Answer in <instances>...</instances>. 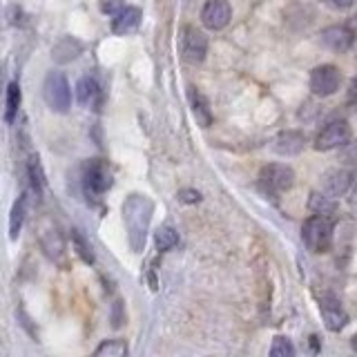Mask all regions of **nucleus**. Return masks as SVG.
<instances>
[{"mask_svg": "<svg viewBox=\"0 0 357 357\" xmlns=\"http://www.w3.org/2000/svg\"><path fill=\"white\" fill-rule=\"evenodd\" d=\"M154 204L143 195H130L123 201V221H126L128 241L134 252H141L148 239V228L152 221Z\"/></svg>", "mask_w": 357, "mask_h": 357, "instance_id": "1", "label": "nucleus"}, {"mask_svg": "<svg viewBox=\"0 0 357 357\" xmlns=\"http://www.w3.org/2000/svg\"><path fill=\"white\" fill-rule=\"evenodd\" d=\"M43 98L45 103L50 105L52 112H59V114H65L72 107V87L67 83V76L63 72H50L45 76L43 83Z\"/></svg>", "mask_w": 357, "mask_h": 357, "instance_id": "2", "label": "nucleus"}, {"mask_svg": "<svg viewBox=\"0 0 357 357\" xmlns=\"http://www.w3.org/2000/svg\"><path fill=\"white\" fill-rule=\"evenodd\" d=\"M301 239H304L308 250L326 252L333 243V221L321 215L306 219L304 226H301Z\"/></svg>", "mask_w": 357, "mask_h": 357, "instance_id": "3", "label": "nucleus"}, {"mask_svg": "<svg viewBox=\"0 0 357 357\" xmlns=\"http://www.w3.org/2000/svg\"><path fill=\"white\" fill-rule=\"evenodd\" d=\"M351 141V128L349 123L337 119V121H331L326 123L319 134L315 137V148L317 150H335V148H344L346 143Z\"/></svg>", "mask_w": 357, "mask_h": 357, "instance_id": "4", "label": "nucleus"}, {"mask_svg": "<svg viewBox=\"0 0 357 357\" xmlns=\"http://www.w3.org/2000/svg\"><path fill=\"white\" fill-rule=\"evenodd\" d=\"M295 172L284 163H271L259 172V185L266 192H284L293 185Z\"/></svg>", "mask_w": 357, "mask_h": 357, "instance_id": "5", "label": "nucleus"}, {"mask_svg": "<svg viewBox=\"0 0 357 357\" xmlns=\"http://www.w3.org/2000/svg\"><path fill=\"white\" fill-rule=\"evenodd\" d=\"M342 76L335 65H319L310 72V89L315 96H331L340 89Z\"/></svg>", "mask_w": 357, "mask_h": 357, "instance_id": "6", "label": "nucleus"}, {"mask_svg": "<svg viewBox=\"0 0 357 357\" xmlns=\"http://www.w3.org/2000/svg\"><path fill=\"white\" fill-rule=\"evenodd\" d=\"M232 20V7L228 0H206L204 9H201V22L206 29L221 31L223 27H228V22Z\"/></svg>", "mask_w": 357, "mask_h": 357, "instance_id": "7", "label": "nucleus"}, {"mask_svg": "<svg viewBox=\"0 0 357 357\" xmlns=\"http://www.w3.org/2000/svg\"><path fill=\"white\" fill-rule=\"evenodd\" d=\"M83 183H85V192L87 195H103L112 188V172L103 161H89L83 174Z\"/></svg>", "mask_w": 357, "mask_h": 357, "instance_id": "8", "label": "nucleus"}, {"mask_svg": "<svg viewBox=\"0 0 357 357\" xmlns=\"http://www.w3.org/2000/svg\"><path fill=\"white\" fill-rule=\"evenodd\" d=\"M181 52L188 63H204L208 54V38L197 27H185L181 33Z\"/></svg>", "mask_w": 357, "mask_h": 357, "instance_id": "9", "label": "nucleus"}, {"mask_svg": "<svg viewBox=\"0 0 357 357\" xmlns=\"http://www.w3.org/2000/svg\"><path fill=\"white\" fill-rule=\"evenodd\" d=\"M319 40L324 47H328L333 52H349L355 43V33L344 25H333L319 33Z\"/></svg>", "mask_w": 357, "mask_h": 357, "instance_id": "10", "label": "nucleus"}, {"mask_svg": "<svg viewBox=\"0 0 357 357\" xmlns=\"http://www.w3.org/2000/svg\"><path fill=\"white\" fill-rule=\"evenodd\" d=\"M353 172L351 170H331L324 174V181H321V190L331 197H342L351 190L353 185Z\"/></svg>", "mask_w": 357, "mask_h": 357, "instance_id": "11", "label": "nucleus"}, {"mask_svg": "<svg viewBox=\"0 0 357 357\" xmlns=\"http://www.w3.org/2000/svg\"><path fill=\"white\" fill-rule=\"evenodd\" d=\"M306 145V137L297 130H286L282 134H277V139L273 143V150L282 156H295L304 150Z\"/></svg>", "mask_w": 357, "mask_h": 357, "instance_id": "12", "label": "nucleus"}, {"mask_svg": "<svg viewBox=\"0 0 357 357\" xmlns=\"http://www.w3.org/2000/svg\"><path fill=\"white\" fill-rule=\"evenodd\" d=\"M38 241H40L43 252L47 255L52 261H59L61 257H63V252H65V243H63L61 232L56 230L54 226L43 228V230H40V234H38Z\"/></svg>", "mask_w": 357, "mask_h": 357, "instance_id": "13", "label": "nucleus"}, {"mask_svg": "<svg viewBox=\"0 0 357 357\" xmlns=\"http://www.w3.org/2000/svg\"><path fill=\"white\" fill-rule=\"evenodd\" d=\"M141 9L139 7H123L116 16H112V31L123 36V33H130L139 27L141 22Z\"/></svg>", "mask_w": 357, "mask_h": 357, "instance_id": "14", "label": "nucleus"}, {"mask_svg": "<svg viewBox=\"0 0 357 357\" xmlns=\"http://www.w3.org/2000/svg\"><path fill=\"white\" fill-rule=\"evenodd\" d=\"M321 315L331 331H342L349 324V317H346V312L342 310L340 301L335 297H326L321 301Z\"/></svg>", "mask_w": 357, "mask_h": 357, "instance_id": "15", "label": "nucleus"}, {"mask_svg": "<svg viewBox=\"0 0 357 357\" xmlns=\"http://www.w3.org/2000/svg\"><path fill=\"white\" fill-rule=\"evenodd\" d=\"M83 52V45L78 43L76 38L72 36H65L61 38L59 43L54 45V50H52V59L54 63H59V65H65V63H72L74 59H78Z\"/></svg>", "mask_w": 357, "mask_h": 357, "instance_id": "16", "label": "nucleus"}, {"mask_svg": "<svg viewBox=\"0 0 357 357\" xmlns=\"http://www.w3.org/2000/svg\"><path fill=\"white\" fill-rule=\"evenodd\" d=\"M25 210H27V197L22 195L14 201V206H11V212H9V239L11 241H16L20 230H22V223H25Z\"/></svg>", "mask_w": 357, "mask_h": 357, "instance_id": "17", "label": "nucleus"}, {"mask_svg": "<svg viewBox=\"0 0 357 357\" xmlns=\"http://www.w3.org/2000/svg\"><path fill=\"white\" fill-rule=\"evenodd\" d=\"M27 178H29L31 192L36 195V199L40 201L43 190H45V172H43V165H40L38 154H29V161H27Z\"/></svg>", "mask_w": 357, "mask_h": 357, "instance_id": "18", "label": "nucleus"}, {"mask_svg": "<svg viewBox=\"0 0 357 357\" xmlns=\"http://www.w3.org/2000/svg\"><path fill=\"white\" fill-rule=\"evenodd\" d=\"M98 94H100V87L96 83V78L83 76L81 81H78V85H76V98H78V103H81V105H94Z\"/></svg>", "mask_w": 357, "mask_h": 357, "instance_id": "19", "label": "nucleus"}, {"mask_svg": "<svg viewBox=\"0 0 357 357\" xmlns=\"http://www.w3.org/2000/svg\"><path fill=\"white\" fill-rule=\"evenodd\" d=\"M308 208L312 210V215H321V217H328L333 215L335 210H337V201L335 197L326 195L321 190V192H312L310 199H308Z\"/></svg>", "mask_w": 357, "mask_h": 357, "instance_id": "20", "label": "nucleus"}, {"mask_svg": "<svg viewBox=\"0 0 357 357\" xmlns=\"http://www.w3.org/2000/svg\"><path fill=\"white\" fill-rule=\"evenodd\" d=\"M190 103H192V112H195V116H197V123H199L201 128H208L210 123H212V116H210L206 96H201L195 87H190Z\"/></svg>", "mask_w": 357, "mask_h": 357, "instance_id": "21", "label": "nucleus"}, {"mask_svg": "<svg viewBox=\"0 0 357 357\" xmlns=\"http://www.w3.org/2000/svg\"><path fill=\"white\" fill-rule=\"evenodd\" d=\"M18 107H20V85L18 83H9V87H7V103H5V121L7 123L16 121Z\"/></svg>", "mask_w": 357, "mask_h": 357, "instance_id": "22", "label": "nucleus"}, {"mask_svg": "<svg viewBox=\"0 0 357 357\" xmlns=\"http://www.w3.org/2000/svg\"><path fill=\"white\" fill-rule=\"evenodd\" d=\"M154 243H156V248H159L161 252L165 250H172L174 245L178 243V234L172 226H161L159 230L154 232Z\"/></svg>", "mask_w": 357, "mask_h": 357, "instance_id": "23", "label": "nucleus"}, {"mask_svg": "<svg viewBox=\"0 0 357 357\" xmlns=\"http://www.w3.org/2000/svg\"><path fill=\"white\" fill-rule=\"evenodd\" d=\"M94 355L98 357H123L128 355V344L121 342V340H109V342H103L94 351Z\"/></svg>", "mask_w": 357, "mask_h": 357, "instance_id": "24", "label": "nucleus"}, {"mask_svg": "<svg viewBox=\"0 0 357 357\" xmlns=\"http://www.w3.org/2000/svg\"><path fill=\"white\" fill-rule=\"evenodd\" d=\"M72 243H74V248L78 252V257L85 261V264H94V252H92V245H89L85 241V237L81 234V230H72Z\"/></svg>", "mask_w": 357, "mask_h": 357, "instance_id": "25", "label": "nucleus"}, {"mask_svg": "<svg viewBox=\"0 0 357 357\" xmlns=\"http://www.w3.org/2000/svg\"><path fill=\"white\" fill-rule=\"evenodd\" d=\"M271 355L273 357H293L295 346L290 344V340H286V337H275V342L271 346Z\"/></svg>", "mask_w": 357, "mask_h": 357, "instance_id": "26", "label": "nucleus"}, {"mask_svg": "<svg viewBox=\"0 0 357 357\" xmlns=\"http://www.w3.org/2000/svg\"><path fill=\"white\" fill-rule=\"evenodd\" d=\"M340 161L349 167H357V141L344 145V150L340 154Z\"/></svg>", "mask_w": 357, "mask_h": 357, "instance_id": "27", "label": "nucleus"}, {"mask_svg": "<svg viewBox=\"0 0 357 357\" xmlns=\"http://www.w3.org/2000/svg\"><path fill=\"white\" fill-rule=\"evenodd\" d=\"M126 7V0H100V11L107 16H116Z\"/></svg>", "mask_w": 357, "mask_h": 357, "instance_id": "28", "label": "nucleus"}, {"mask_svg": "<svg viewBox=\"0 0 357 357\" xmlns=\"http://www.w3.org/2000/svg\"><path fill=\"white\" fill-rule=\"evenodd\" d=\"M178 201H181V204H199L201 192H199V190H192V188H185V190L178 192Z\"/></svg>", "mask_w": 357, "mask_h": 357, "instance_id": "29", "label": "nucleus"}, {"mask_svg": "<svg viewBox=\"0 0 357 357\" xmlns=\"http://www.w3.org/2000/svg\"><path fill=\"white\" fill-rule=\"evenodd\" d=\"M326 5H331L333 9H351L357 5V0H324Z\"/></svg>", "mask_w": 357, "mask_h": 357, "instance_id": "30", "label": "nucleus"}, {"mask_svg": "<svg viewBox=\"0 0 357 357\" xmlns=\"http://www.w3.org/2000/svg\"><path fill=\"white\" fill-rule=\"evenodd\" d=\"M349 98L351 100H357V78L351 83V89H349Z\"/></svg>", "mask_w": 357, "mask_h": 357, "instance_id": "31", "label": "nucleus"}, {"mask_svg": "<svg viewBox=\"0 0 357 357\" xmlns=\"http://www.w3.org/2000/svg\"><path fill=\"white\" fill-rule=\"evenodd\" d=\"M351 346H353V351L357 353V333L353 335V340H351Z\"/></svg>", "mask_w": 357, "mask_h": 357, "instance_id": "32", "label": "nucleus"}]
</instances>
